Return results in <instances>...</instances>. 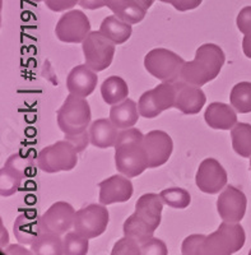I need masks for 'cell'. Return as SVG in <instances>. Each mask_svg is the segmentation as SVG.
Masks as SVG:
<instances>
[{
  "label": "cell",
  "instance_id": "obj_1",
  "mask_svg": "<svg viewBox=\"0 0 251 255\" xmlns=\"http://www.w3.org/2000/svg\"><path fill=\"white\" fill-rule=\"evenodd\" d=\"M115 165L120 174L136 177L149 168L144 135L136 128L122 129L115 144Z\"/></svg>",
  "mask_w": 251,
  "mask_h": 255
},
{
  "label": "cell",
  "instance_id": "obj_2",
  "mask_svg": "<svg viewBox=\"0 0 251 255\" xmlns=\"http://www.w3.org/2000/svg\"><path fill=\"white\" fill-rule=\"evenodd\" d=\"M225 61L226 55L220 46L216 44L202 45L196 50L194 60L184 64L179 81L202 87L218 77Z\"/></svg>",
  "mask_w": 251,
  "mask_h": 255
},
{
  "label": "cell",
  "instance_id": "obj_3",
  "mask_svg": "<svg viewBox=\"0 0 251 255\" xmlns=\"http://www.w3.org/2000/svg\"><path fill=\"white\" fill-rule=\"evenodd\" d=\"M246 234L239 222L223 221L218 230L205 238L204 255H231L245 245Z\"/></svg>",
  "mask_w": 251,
  "mask_h": 255
},
{
  "label": "cell",
  "instance_id": "obj_4",
  "mask_svg": "<svg viewBox=\"0 0 251 255\" xmlns=\"http://www.w3.org/2000/svg\"><path fill=\"white\" fill-rule=\"evenodd\" d=\"M91 123L90 104L83 97L70 93L58 110V125L64 134H78L87 130Z\"/></svg>",
  "mask_w": 251,
  "mask_h": 255
},
{
  "label": "cell",
  "instance_id": "obj_5",
  "mask_svg": "<svg viewBox=\"0 0 251 255\" xmlns=\"http://www.w3.org/2000/svg\"><path fill=\"white\" fill-rule=\"evenodd\" d=\"M78 162V152L67 139L47 145L38 153L37 165L43 172L55 174L70 171Z\"/></svg>",
  "mask_w": 251,
  "mask_h": 255
},
{
  "label": "cell",
  "instance_id": "obj_6",
  "mask_svg": "<svg viewBox=\"0 0 251 255\" xmlns=\"http://www.w3.org/2000/svg\"><path fill=\"white\" fill-rule=\"evenodd\" d=\"M186 61L167 49H153L144 58V67L149 74L162 82H177Z\"/></svg>",
  "mask_w": 251,
  "mask_h": 255
},
{
  "label": "cell",
  "instance_id": "obj_7",
  "mask_svg": "<svg viewBox=\"0 0 251 255\" xmlns=\"http://www.w3.org/2000/svg\"><path fill=\"white\" fill-rule=\"evenodd\" d=\"M177 88L175 82H163L153 90H149L140 96L138 110L145 119H153L161 113L175 108Z\"/></svg>",
  "mask_w": 251,
  "mask_h": 255
},
{
  "label": "cell",
  "instance_id": "obj_8",
  "mask_svg": "<svg viewBox=\"0 0 251 255\" xmlns=\"http://www.w3.org/2000/svg\"><path fill=\"white\" fill-rule=\"evenodd\" d=\"M86 64L95 72L107 69L115 55V44L101 31H91L82 42Z\"/></svg>",
  "mask_w": 251,
  "mask_h": 255
},
{
  "label": "cell",
  "instance_id": "obj_9",
  "mask_svg": "<svg viewBox=\"0 0 251 255\" xmlns=\"http://www.w3.org/2000/svg\"><path fill=\"white\" fill-rule=\"evenodd\" d=\"M110 221L109 209L104 204H90L75 213L74 231L87 239H95L102 235Z\"/></svg>",
  "mask_w": 251,
  "mask_h": 255
},
{
  "label": "cell",
  "instance_id": "obj_10",
  "mask_svg": "<svg viewBox=\"0 0 251 255\" xmlns=\"http://www.w3.org/2000/svg\"><path fill=\"white\" fill-rule=\"evenodd\" d=\"M32 165V158L28 156L14 153L9 157L0 170V194L3 197L14 194L22 185V181L28 176Z\"/></svg>",
  "mask_w": 251,
  "mask_h": 255
},
{
  "label": "cell",
  "instance_id": "obj_11",
  "mask_svg": "<svg viewBox=\"0 0 251 255\" xmlns=\"http://www.w3.org/2000/svg\"><path fill=\"white\" fill-rule=\"evenodd\" d=\"M91 32L90 19L82 10L64 13L55 27V35L61 42L79 44Z\"/></svg>",
  "mask_w": 251,
  "mask_h": 255
},
{
  "label": "cell",
  "instance_id": "obj_12",
  "mask_svg": "<svg viewBox=\"0 0 251 255\" xmlns=\"http://www.w3.org/2000/svg\"><path fill=\"white\" fill-rule=\"evenodd\" d=\"M195 183L203 193L217 194L227 184V172L216 158H205L198 167Z\"/></svg>",
  "mask_w": 251,
  "mask_h": 255
},
{
  "label": "cell",
  "instance_id": "obj_13",
  "mask_svg": "<svg viewBox=\"0 0 251 255\" xmlns=\"http://www.w3.org/2000/svg\"><path fill=\"white\" fill-rule=\"evenodd\" d=\"M75 209L67 202H56L41 216L42 231L65 235L74 225Z\"/></svg>",
  "mask_w": 251,
  "mask_h": 255
},
{
  "label": "cell",
  "instance_id": "obj_14",
  "mask_svg": "<svg viewBox=\"0 0 251 255\" xmlns=\"http://www.w3.org/2000/svg\"><path fill=\"white\" fill-rule=\"evenodd\" d=\"M248 199L244 191L227 185L217 199V211L226 222H240L246 213Z\"/></svg>",
  "mask_w": 251,
  "mask_h": 255
},
{
  "label": "cell",
  "instance_id": "obj_15",
  "mask_svg": "<svg viewBox=\"0 0 251 255\" xmlns=\"http://www.w3.org/2000/svg\"><path fill=\"white\" fill-rule=\"evenodd\" d=\"M144 147L148 154L149 168L165 165L173 151L172 138L163 130H152L144 135Z\"/></svg>",
  "mask_w": 251,
  "mask_h": 255
},
{
  "label": "cell",
  "instance_id": "obj_16",
  "mask_svg": "<svg viewBox=\"0 0 251 255\" xmlns=\"http://www.w3.org/2000/svg\"><path fill=\"white\" fill-rule=\"evenodd\" d=\"M100 203L104 206L114 203H125L133 197L134 188L129 177L114 175L98 184Z\"/></svg>",
  "mask_w": 251,
  "mask_h": 255
},
{
  "label": "cell",
  "instance_id": "obj_17",
  "mask_svg": "<svg viewBox=\"0 0 251 255\" xmlns=\"http://www.w3.org/2000/svg\"><path fill=\"white\" fill-rule=\"evenodd\" d=\"M175 84L177 88L175 109L180 110L185 115H195L200 113L207 102V97L202 88L181 81L175 82Z\"/></svg>",
  "mask_w": 251,
  "mask_h": 255
},
{
  "label": "cell",
  "instance_id": "obj_18",
  "mask_svg": "<svg viewBox=\"0 0 251 255\" xmlns=\"http://www.w3.org/2000/svg\"><path fill=\"white\" fill-rule=\"evenodd\" d=\"M97 76L95 70L87 64H81L73 68L67 78V88L69 93L78 97H88L97 87Z\"/></svg>",
  "mask_w": 251,
  "mask_h": 255
},
{
  "label": "cell",
  "instance_id": "obj_19",
  "mask_svg": "<svg viewBox=\"0 0 251 255\" xmlns=\"http://www.w3.org/2000/svg\"><path fill=\"white\" fill-rule=\"evenodd\" d=\"M41 217L35 209L23 212L17 216L13 225V232L18 243L31 245L41 234Z\"/></svg>",
  "mask_w": 251,
  "mask_h": 255
},
{
  "label": "cell",
  "instance_id": "obj_20",
  "mask_svg": "<svg viewBox=\"0 0 251 255\" xmlns=\"http://www.w3.org/2000/svg\"><path fill=\"white\" fill-rule=\"evenodd\" d=\"M237 111L230 105L213 102L204 114L205 123L216 130H231L237 124Z\"/></svg>",
  "mask_w": 251,
  "mask_h": 255
},
{
  "label": "cell",
  "instance_id": "obj_21",
  "mask_svg": "<svg viewBox=\"0 0 251 255\" xmlns=\"http://www.w3.org/2000/svg\"><path fill=\"white\" fill-rule=\"evenodd\" d=\"M162 209H163V200L161 195L147 193L136 200L134 213L145 221L150 227L157 230L162 220Z\"/></svg>",
  "mask_w": 251,
  "mask_h": 255
},
{
  "label": "cell",
  "instance_id": "obj_22",
  "mask_svg": "<svg viewBox=\"0 0 251 255\" xmlns=\"http://www.w3.org/2000/svg\"><path fill=\"white\" fill-rule=\"evenodd\" d=\"M119 128L109 119H98L90 127L91 144L97 148L115 147L119 136Z\"/></svg>",
  "mask_w": 251,
  "mask_h": 255
},
{
  "label": "cell",
  "instance_id": "obj_23",
  "mask_svg": "<svg viewBox=\"0 0 251 255\" xmlns=\"http://www.w3.org/2000/svg\"><path fill=\"white\" fill-rule=\"evenodd\" d=\"M138 105L130 99H125L124 101L113 105L110 109V120L119 129H127L133 128L139 119Z\"/></svg>",
  "mask_w": 251,
  "mask_h": 255
},
{
  "label": "cell",
  "instance_id": "obj_24",
  "mask_svg": "<svg viewBox=\"0 0 251 255\" xmlns=\"http://www.w3.org/2000/svg\"><path fill=\"white\" fill-rule=\"evenodd\" d=\"M105 4L114 14L130 24L141 22L147 13V10L140 8L133 0H105Z\"/></svg>",
  "mask_w": 251,
  "mask_h": 255
},
{
  "label": "cell",
  "instance_id": "obj_25",
  "mask_svg": "<svg viewBox=\"0 0 251 255\" xmlns=\"http://www.w3.org/2000/svg\"><path fill=\"white\" fill-rule=\"evenodd\" d=\"M100 31L115 45H122L129 40L133 29L130 23L119 18L118 15H109L102 20Z\"/></svg>",
  "mask_w": 251,
  "mask_h": 255
},
{
  "label": "cell",
  "instance_id": "obj_26",
  "mask_svg": "<svg viewBox=\"0 0 251 255\" xmlns=\"http://www.w3.org/2000/svg\"><path fill=\"white\" fill-rule=\"evenodd\" d=\"M31 252L36 255H63L64 240L60 235L41 231L40 235L31 244Z\"/></svg>",
  "mask_w": 251,
  "mask_h": 255
},
{
  "label": "cell",
  "instance_id": "obj_27",
  "mask_svg": "<svg viewBox=\"0 0 251 255\" xmlns=\"http://www.w3.org/2000/svg\"><path fill=\"white\" fill-rule=\"evenodd\" d=\"M101 95L106 104L116 105L127 99L129 87L122 77L111 76L101 84Z\"/></svg>",
  "mask_w": 251,
  "mask_h": 255
},
{
  "label": "cell",
  "instance_id": "obj_28",
  "mask_svg": "<svg viewBox=\"0 0 251 255\" xmlns=\"http://www.w3.org/2000/svg\"><path fill=\"white\" fill-rule=\"evenodd\" d=\"M123 231H124V236L133 239L139 245H141L147 240H149L150 238H153V234L156 230L153 227H150L145 221L141 220L138 215L133 213L124 222Z\"/></svg>",
  "mask_w": 251,
  "mask_h": 255
},
{
  "label": "cell",
  "instance_id": "obj_29",
  "mask_svg": "<svg viewBox=\"0 0 251 255\" xmlns=\"http://www.w3.org/2000/svg\"><path fill=\"white\" fill-rule=\"evenodd\" d=\"M231 139L234 151L239 156L251 157V125L237 123L231 129Z\"/></svg>",
  "mask_w": 251,
  "mask_h": 255
},
{
  "label": "cell",
  "instance_id": "obj_30",
  "mask_svg": "<svg viewBox=\"0 0 251 255\" xmlns=\"http://www.w3.org/2000/svg\"><path fill=\"white\" fill-rule=\"evenodd\" d=\"M231 106L240 114L251 113V83L240 82L234 86L230 95Z\"/></svg>",
  "mask_w": 251,
  "mask_h": 255
},
{
  "label": "cell",
  "instance_id": "obj_31",
  "mask_svg": "<svg viewBox=\"0 0 251 255\" xmlns=\"http://www.w3.org/2000/svg\"><path fill=\"white\" fill-rule=\"evenodd\" d=\"M161 198L163 203L175 209L188 208L191 203L190 193L182 188H168L161 191Z\"/></svg>",
  "mask_w": 251,
  "mask_h": 255
},
{
  "label": "cell",
  "instance_id": "obj_32",
  "mask_svg": "<svg viewBox=\"0 0 251 255\" xmlns=\"http://www.w3.org/2000/svg\"><path fill=\"white\" fill-rule=\"evenodd\" d=\"M64 255H86L90 248V239L77 231H68L64 236Z\"/></svg>",
  "mask_w": 251,
  "mask_h": 255
},
{
  "label": "cell",
  "instance_id": "obj_33",
  "mask_svg": "<svg viewBox=\"0 0 251 255\" xmlns=\"http://www.w3.org/2000/svg\"><path fill=\"white\" fill-rule=\"evenodd\" d=\"M205 235H190L185 239L181 247L182 255H204Z\"/></svg>",
  "mask_w": 251,
  "mask_h": 255
},
{
  "label": "cell",
  "instance_id": "obj_34",
  "mask_svg": "<svg viewBox=\"0 0 251 255\" xmlns=\"http://www.w3.org/2000/svg\"><path fill=\"white\" fill-rule=\"evenodd\" d=\"M111 255H141L140 245L133 239L124 236L114 245Z\"/></svg>",
  "mask_w": 251,
  "mask_h": 255
},
{
  "label": "cell",
  "instance_id": "obj_35",
  "mask_svg": "<svg viewBox=\"0 0 251 255\" xmlns=\"http://www.w3.org/2000/svg\"><path fill=\"white\" fill-rule=\"evenodd\" d=\"M141 255H167V247L162 240L157 238H150L140 245Z\"/></svg>",
  "mask_w": 251,
  "mask_h": 255
},
{
  "label": "cell",
  "instance_id": "obj_36",
  "mask_svg": "<svg viewBox=\"0 0 251 255\" xmlns=\"http://www.w3.org/2000/svg\"><path fill=\"white\" fill-rule=\"evenodd\" d=\"M65 139L74 145L78 153H82L88 147V143H91L90 131L84 130L78 134H65Z\"/></svg>",
  "mask_w": 251,
  "mask_h": 255
},
{
  "label": "cell",
  "instance_id": "obj_37",
  "mask_svg": "<svg viewBox=\"0 0 251 255\" xmlns=\"http://www.w3.org/2000/svg\"><path fill=\"white\" fill-rule=\"evenodd\" d=\"M237 28L241 33L248 35L251 32V6H245L240 10L236 19Z\"/></svg>",
  "mask_w": 251,
  "mask_h": 255
},
{
  "label": "cell",
  "instance_id": "obj_38",
  "mask_svg": "<svg viewBox=\"0 0 251 255\" xmlns=\"http://www.w3.org/2000/svg\"><path fill=\"white\" fill-rule=\"evenodd\" d=\"M43 1L52 12H65L74 8L79 3V0H43Z\"/></svg>",
  "mask_w": 251,
  "mask_h": 255
},
{
  "label": "cell",
  "instance_id": "obj_39",
  "mask_svg": "<svg viewBox=\"0 0 251 255\" xmlns=\"http://www.w3.org/2000/svg\"><path fill=\"white\" fill-rule=\"evenodd\" d=\"M202 3L203 0H172L171 5L179 12H188V10L196 9Z\"/></svg>",
  "mask_w": 251,
  "mask_h": 255
},
{
  "label": "cell",
  "instance_id": "obj_40",
  "mask_svg": "<svg viewBox=\"0 0 251 255\" xmlns=\"http://www.w3.org/2000/svg\"><path fill=\"white\" fill-rule=\"evenodd\" d=\"M79 5L84 9L95 10V9L104 8L106 4H105V0H79Z\"/></svg>",
  "mask_w": 251,
  "mask_h": 255
},
{
  "label": "cell",
  "instance_id": "obj_41",
  "mask_svg": "<svg viewBox=\"0 0 251 255\" xmlns=\"http://www.w3.org/2000/svg\"><path fill=\"white\" fill-rule=\"evenodd\" d=\"M243 50H244V54L248 56L249 59H251V32L245 35L243 40Z\"/></svg>",
  "mask_w": 251,
  "mask_h": 255
},
{
  "label": "cell",
  "instance_id": "obj_42",
  "mask_svg": "<svg viewBox=\"0 0 251 255\" xmlns=\"http://www.w3.org/2000/svg\"><path fill=\"white\" fill-rule=\"evenodd\" d=\"M6 253L8 254H15V253H18V254H32V252H28V250L23 249V248L18 247V245H12V247H9V249H6Z\"/></svg>",
  "mask_w": 251,
  "mask_h": 255
},
{
  "label": "cell",
  "instance_id": "obj_43",
  "mask_svg": "<svg viewBox=\"0 0 251 255\" xmlns=\"http://www.w3.org/2000/svg\"><path fill=\"white\" fill-rule=\"evenodd\" d=\"M133 1L134 3L138 4L140 8L144 9V10H148V9L153 5V3H154V0H133Z\"/></svg>",
  "mask_w": 251,
  "mask_h": 255
},
{
  "label": "cell",
  "instance_id": "obj_44",
  "mask_svg": "<svg viewBox=\"0 0 251 255\" xmlns=\"http://www.w3.org/2000/svg\"><path fill=\"white\" fill-rule=\"evenodd\" d=\"M159 1H162V3H167V4L172 3V0H159Z\"/></svg>",
  "mask_w": 251,
  "mask_h": 255
},
{
  "label": "cell",
  "instance_id": "obj_45",
  "mask_svg": "<svg viewBox=\"0 0 251 255\" xmlns=\"http://www.w3.org/2000/svg\"><path fill=\"white\" fill-rule=\"evenodd\" d=\"M28 1H32V3H40L42 0H28Z\"/></svg>",
  "mask_w": 251,
  "mask_h": 255
},
{
  "label": "cell",
  "instance_id": "obj_46",
  "mask_svg": "<svg viewBox=\"0 0 251 255\" xmlns=\"http://www.w3.org/2000/svg\"><path fill=\"white\" fill-rule=\"evenodd\" d=\"M250 168H251V159H250Z\"/></svg>",
  "mask_w": 251,
  "mask_h": 255
},
{
  "label": "cell",
  "instance_id": "obj_47",
  "mask_svg": "<svg viewBox=\"0 0 251 255\" xmlns=\"http://www.w3.org/2000/svg\"><path fill=\"white\" fill-rule=\"evenodd\" d=\"M249 254H250V255H251V250H250V253H249Z\"/></svg>",
  "mask_w": 251,
  "mask_h": 255
}]
</instances>
